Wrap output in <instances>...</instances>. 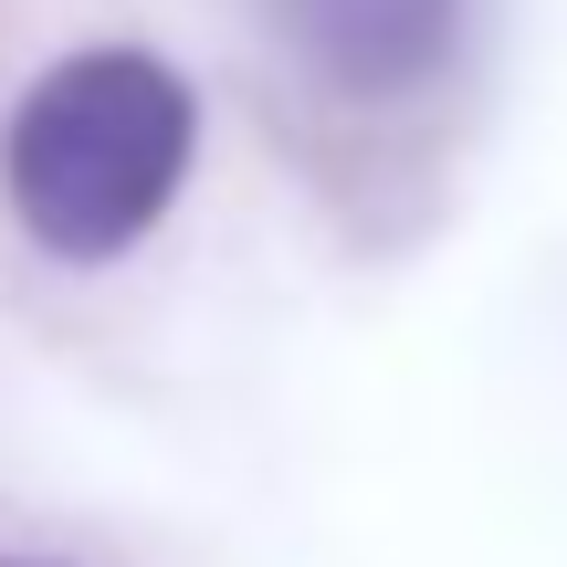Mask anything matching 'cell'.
<instances>
[{"instance_id":"obj_1","label":"cell","mask_w":567,"mask_h":567,"mask_svg":"<svg viewBox=\"0 0 567 567\" xmlns=\"http://www.w3.org/2000/svg\"><path fill=\"white\" fill-rule=\"evenodd\" d=\"M200 95L147 42H84L21 84L0 126V200L53 264H116L179 200Z\"/></svg>"},{"instance_id":"obj_2","label":"cell","mask_w":567,"mask_h":567,"mask_svg":"<svg viewBox=\"0 0 567 567\" xmlns=\"http://www.w3.org/2000/svg\"><path fill=\"white\" fill-rule=\"evenodd\" d=\"M274 32L337 95H410L463 53V0H274Z\"/></svg>"},{"instance_id":"obj_3","label":"cell","mask_w":567,"mask_h":567,"mask_svg":"<svg viewBox=\"0 0 567 567\" xmlns=\"http://www.w3.org/2000/svg\"><path fill=\"white\" fill-rule=\"evenodd\" d=\"M0 567H53V557H0Z\"/></svg>"}]
</instances>
